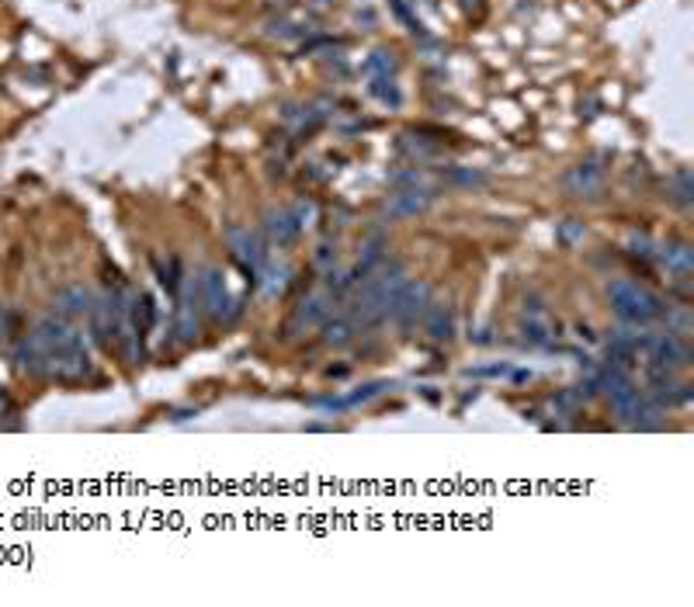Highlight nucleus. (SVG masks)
Instances as JSON below:
<instances>
[{"label": "nucleus", "mask_w": 694, "mask_h": 607, "mask_svg": "<svg viewBox=\"0 0 694 607\" xmlns=\"http://www.w3.org/2000/svg\"><path fill=\"white\" fill-rule=\"evenodd\" d=\"M608 299H611V306H615V313L622 316L625 323H636V327L663 320V313H667V302H663L660 295L636 285V281H625V278L611 281Z\"/></svg>", "instance_id": "obj_1"}, {"label": "nucleus", "mask_w": 694, "mask_h": 607, "mask_svg": "<svg viewBox=\"0 0 694 607\" xmlns=\"http://www.w3.org/2000/svg\"><path fill=\"white\" fill-rule=\"evenodd\" d=\"M198 302L205 306V313L212 316L216 323H230L240 316V299H233L230 295V285H226L223 271L219 268H205L202 275H198Z\"/></svg>", "instance_id": "obj_2"}, {"label": "nucleus", "mask_w": 694, "mask_h": 607, "mask_svg": "<svg viewBox=\"0 0 694 607\" xmlns=\"http://www.w3.org/2000/svg\"><path fill=\"white\" fill-rule=\"evenodd\" d=\"M427 306H431V288H427L424 281H406L403 278L400 288L393 292V299H389V316L410 333V330H417L420 320H424Z\"/></svg>", "instance_id": "obj_3"}, {"label": "nucleus", "mask_w": 694, "mask_h": 607, "mask_svg": "<svg viewBox=\"0 0 694 607\" xmlns=\"http://www.w3.org/2000/svg\"><path fill=\"white\" fill-rule=\"evenodd\" d=\"M226 247H230V257L243 268L247 281H257L261 275L264 261H268V247L257 233H250L247 226H230L226 229Z\"/></svg>", "instance_id": "obj_4"}, {"label": "nucleus", "mask_w": 694, "mask_h": 607, "mask_svg": "<svg viewBox=\"0 0 694 607\" xmlns=\"http://www.w3.org/2000/svg\"><path fill=\"white\" fill-rule=\"evenodd\" d=\"M94 372L91 354H87V344L77 347H63V351H49L46 354V379L56 382H80Z\"/></svg>", "instance_id": "obj_5"}, {"label": "nucleus", "mask_w": 694, "mask_h": 607, "mask_svg": "<svg viewBox=\"0 0 694 607\" xmlns=\"http://www.w3.org/2000/svg\"><path fill=\"white\" fill-rule=\"evenodd\" d=\"M656 261H660L663 268H667V275L688 292V278L694 271V250L688 243H667V247L656 250Z\"/></svg>", "instance_id": "obj_6"}, {"label": "nucleus", "mask_w": 694, "mask_h": 607, "mask_svg": "<svg viewBox=\"0 0 694 607\" xmlns=\"http://www.w3.org/2000/svg\"><path fill=\"white\" fill-rule=\"evenodd\" d=\"M330 313H334V306H330V295H306V299L295 306L292 313V323L289 330H306V327H323V323L330 320Z\"/></svg>", "instance_id": "obj_7"}, {"label": "nucleus", "mask_w": 694, "mask_h": 607, "mask_svg": "<svg viewBox=\"0 0 694 607\" xmlns=\"http://www.w3.org/2000/svg\"><path fill=\"white\" fill-rule=\"evenodd\" d=\"M302 222L292 216V209H278V212H268L264 216V236H268L271 247H289L299 236Z\"/></svg>", "instance_id": "obj_8"}, {"label": "nucleus", "mask_w": 694, "mask_h": 607, "mask_svg": "<svg viewBox=\"0 0 694 607\" xmlns=\"http://www.w3.org/2000/svg\"><path fill=\"white\" fill-rule=\"evenodd\" d=\"M431 191H417V184L406 191H396V195H389L386 202V216L389 219H406V216H417V212H424L427 205H431Z\"/></svg>", "instance_id": "obj_9"}, {"label": "nucleus", "mask_w": 694, "mask_h": 607, "mask_svg": "<svg viewBox=\"0 0 694 607\" xmlns=\"http://www.w3.org/2000/svg\"><path fill=\"white\" fill-rule=\"evenodd\" d=\"M563 184L577 198H594L597 191H601V184H604V167H597V164H577V167H570V174L563 177Z\"/></svg>", "instance_id": "obj_10"}, {"label": "nucleus", "mask_w": 694, "mask_h": 607, "mask_svg": "<svg viewBox=\"0 0 694 607\" xmlns=\"http://www.w3.org/2000/svg\"><path fill=\"white\" fill-rule=\"evenodd\" d=\"M91 302H94V295L87 292L84 285H70L53 299V309H56V316H63V320H80V316L91 313Z\"/></svg>", "instance_id": "obj_11"}, {"label": "nucleus", "mask_w": 694, "mask_h": 607, "mask_svg": "<svg viewBox=\"0 0 694 607\" xmlns=\"http://www.w3.org/2000/svg\"><path fill=\"white\" fill-rule=\"evenodd\" d=\"M125 309H129V323H132V330L139 333V337H146V333L153 330V323H157V306H153V299L150 295H143V292H129L125 295Z\"/></svg>", "instance_id": "obj_12"}, {"label": "nucleus", "mask_w": 694, "mask_h": 607, "mask_svg": "<svg viewBox=\"0 0 694 607\" xmlns=\"http://www.w3.org/2000/svg\"><path fill=\"white\" fill-rule=\"evenodd\" d=\"M521 337L535 347H549L552 344V320L545 316V309H524L521 316Z\"/></svg>", "instance_id": "obj_13"}, {"label": "nucleus", "mask_w": 694, "mask_h": 607, "mask_svg": "<svg viewBox=\"0 0 694 607\" xmlns=\"http://www.w3.org/2000/svg\"><path fill=\"white\" fill-rule=\"evenodd\" d=\"M420 327H424V333L431 340H452L455 337V316L448 306H441V302H431L424 313V320H420Z\"/></svg>", "instance_id": "obj_14"}, {"label": "nucleus", "mask_w": 694, "mask_h": 607, "mask_svg": "<svg viewBox=\"0 0 694 607\" xmlns=\"http://www.w3.org/2000/svg\"><path fill=\"white\" fill-rule=\"evenodd\" d=\"M289 275H292L289 264H285V261H271V257H268L254 285H261L264 295H282L285 288H289Z\"/></svg>", "instance_id": "obj_15"}, {"label": "nucleus", "mask_w": 694, "mask_h": 607, "mask_svg": "<svg viewBox=\"0 0 694 607\" xmlns=\"http://www.w3.org/2000/svg\"><path fill=\"white\" fill-rule=\"evenodd\" d=\"M354 323L347 320V316H341V320H327L323 323V344L327 347H347L354 340Z\"/></svg>", "instance_id": "obj_16"}, {"label": "nucleus", "mask_w": 694, "mask_h": 607, "mask_svg": "<svg viewBox=\"0 0 694 607\" xmlns=\"http://www.w3.org/2000/svg\"><path fill=\"white\" fill-rule=\"evenodd\" d=\"M153 268H157V278H160V285L167 288V292L171 295H177L181 292V264H177V257H157V261H153Z\"/></svg>", "instance_id": "obj_17"}, {"label": "nucleus", "mask_w": 694, "mask_h": 607, "mask_svg": "<svg viewBox=\"0 0 694 607\" xmlns=\"http://www.w3.org/2000/svg\"><path fill=\"white\" fill-rule=\"evenodd\" d=\"M368 94H372V98H379L382 105L400 108V87H396L393 73H386V77H372V84H368Z\"/></svg>", "instance_id": "obj_18"}, {"label": "nucleus", "mask_w": 694, "mask_h": 607, "mask_svg": "<svg viewBox=\"0 0 694 607\" xmlns=\"http://www.w3.org/2000/svg\"><path fill=\"white\" fill-rule=\"evenodd\" d=\"M629 254H632V257H642V261H653V257H656V247H653V240H649L646 233H632V236H629Z\"/></svg>", "instance_id": "obj_19"}, {"label": "nucleus", "mask_w": 694, "mask_h": 607, "mask_svg": "<svg viewBox=\"0 0 694 607\" xmlns=\"http://www.w3.org/2000/svg\"><path fill=\"white\" fill-rule=\"evenodd\" d=\"M393 70H396V63H393V56H389V53H375V56L365 63V73H368V77H386V73H393Z\"/></svg>", "instance_id": "obj_20"}, {"label": "nucleus", "mask_w": 694, "mask_h": 607, "mask_svg": "<svg viewBox=\"0 0 694 607\" xmlns=\"http://www.w3.org/2000/svg\"><path fill=\"white\" fill-rule=\"evenodd\" d=\"M313 261H316V268H320L323 275H327V271H330V268H334V264H337V243L323 240L320 247H316V257H313Z\"/></svg>", "instance_id": "obj_21"}, {"label": "nucleus", "mask_w": 694, "mask_h": 607, "mask_svg": "<svg viewBox=\"0 0 694 607\" xmlns=\"http://www.w3.org/2000/svg\"><path fill=\"white\" fill-rule=\"evenodd\" d=\"M674 181H677V202H681V205H691V174H688V170H681V174H677Z\"/></svg>", "instance_id": "obj_22"}, {"label": "nucleus", "mask_w": 694, "mask_h": 607, "mask_svg": "<svg viewBox=\"0 0 694 607\" xmlns=\"http://www.w3.org/2000/svg\"><path fill=\"white\" fill-rule=\"evenodd\" d=\"M559 236H563V243H577L580 236H583V222H577V219H570L566 222L563 229H559Z\"/></svg>", "instance_id": "obj_23"}, {"label": "nucleus", "mask_w": 694, "mask_h": 607, "mask_svg": "<svg viewBox=\"0 0 694 607\" xmlns=\"http://www.w3.org/2000/svg\"><path fill=\"white\" fill-rule=\"evenodd\" d=\"M11 337V313H7V306H0V344Z\"/></svg>", "instance_id": "obj_24"}, {"label": "nucleus", "mask_w": 694, "mask_h": 607, "mask_svg": "<svg viewBox=\"0 0 694 607\" xmlns=\"http://www.w3.org/2000/svg\"><path fill=\"white\" fill-rule=\"evenodd\" d=\"M459 4H462L465 14H479V11H483V0H459Z\"/></svg>", "instance_id": "obj_25"}]
</instances>
